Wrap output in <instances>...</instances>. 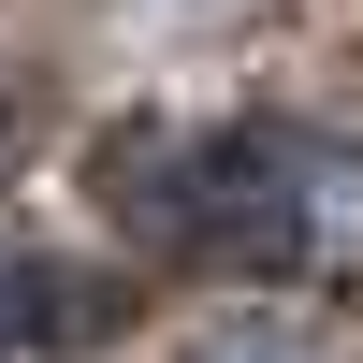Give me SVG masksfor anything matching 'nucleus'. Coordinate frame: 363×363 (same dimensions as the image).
Instances as JSON below:
<instances>
[{
    "mask_svg": "<svg viewBox=\"0 0 363 363\" xmlns=\"http://www.w3.org/2000/svg\"><path fill=\"white\" fill-rule=\"evenodd\" d=\"M102 320H116V306H73V291H58L29 247H0V363L44 349V335H102Z\"/></svg>",
    "mask_w": 363,
    "mask_h": 363,
    "instance_id": "f03ea898",
    "label": "nucleus"
},
{
    "mask_svg": "<svg viewBox=\"0 0 363 363\" xmlns=\"http://www.w3.org/2000/svg\"><path fill=\"white\" fill-rule=\"evenodd\" d=\"M189 363H363V349L320 320H218V335H189Z\"/></svg>",
    "mask_w": 363,
    "mask_h": 363,
    "instance_id": "7ed1b4c3",
    "label": "nucleus"
},
{
    "mask_svg": "<svg viewBox=\"0 0 363 363\" xmlns=\"http://www.w3.org/2000/svg\"><path fill=\"white\" fill-rule=\"evenodd\" d=\"M102 218L160 262H335L363 247V160L306 131H116Z\"/></svg>",
    "mask_w": 363,
    "mask_h": 363,
    "instance_id": "f257e3e1",
    "label": "nucleus"
}]
</instances>
